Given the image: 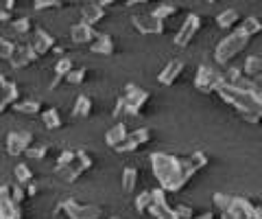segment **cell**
Masks as SVG:
<instances>
[{
    "mask_svg": "<svg viewBox=\"0 0 262 219\" xmlns=\"http://www.w3.org/2000/svg\"><path fill=\"white\" fill-rule=\"evenodd\" d=\"M85 79H88V68H83V66L77 68V66H75V68L68 72V77H66V84H70V86H81Z\"/></svg>",
    "mask_w": 262,
    "mask_h": 219,
    "instance_id": "obj_36",
    "label": "cell"
},
{
    "mask_svg": "<svg viewBox=\"0 0 262 219\" xmlns=\"http://www.w3.org/2000/svg\"><path fill=\"white\" fill-rule=\"evenodd\" d=\"M72 68H75V59L68 57V55H63V57L57 59L55 68H53L55 77H53V84H51V88H57V86H59V81H66V77H68V72H70Z\"/></svg>",
    "mask_w": 262,
    "mask_h": 219,
    "instance_id": "obj_22",
    "label": "cell"
},
{
    "mask_svg": "<svg viewBox=\"0 0 262 219\" xmlns=\"http://www.w3.org/2000/svg\"><path fill=\"white\" fill-rule=\"evenodd\" d=\"M151 202H153V189H146V191H142L140 195L136 197L134 206H136V210H138L140 215H146V210H149Z\"/></svg>",
    "mask_w": 262,
    "mask_h": 219,
    "instance_id": "obj_32",
    "label": "cell"
},
{
    "mask_svg": "<svg viewBox=\"0 0 262 219\" xmlns=\"http://www.w3.org/2000/svg\"><path fill=\"white\" fill-rule=\"evenodd\" d=\"M0 219H13V217H9L7 213H3V210H0Z\"/></svg>",
    "mask_w": 262,
    "mask_h": 219,
    "instance_id": "obj_52",
    "label": "cell"
},
{
    "mask_svg": "<svg viewBox=\"0 0 262 219\" xmlns=\"http://www.w3.org/2000/svg\"><path fill=\"white\" fill-rule=\"evenodd\" d=\"M212 202L219 210V219H258V208L245 197L227 195V193H214Z\"/></svg>",
    "mask_w": 262,
    "mask_h": 219,
    "instance_id": "obj_3",
    "label": "cell"
},
{
    "mask_svg": "<svg viewBox=\"0 0 262 219\" xmlns=\"http://www.w3.org/2000/svg\"><path fill=\"white\" fill-rule=\"evenodd\" d=\"M149 143H151V129L149 127H138V129H134V132H129L127 138L122 141L114 151L116 153H134V151H138L140 147H144V145H149Z\"/></svg>",
    "mask_w": 262,
    "mask_h": 219,
    "instance_id": "obj_13",
    "label": "cell"
},
{
    "mask_svg": "<svg viewBox=\"0 0 262 219\" xmlns=\"http://www.w3.org/2000/svg\"><path fill=\"white\" fill-rule=\"evenodd\" d=\"M11 22V11H7L5 7L0 9V24H9Z\"/></svg>",
    "mask_w": 262,
    "mask_h": 219,
    "instance_id": "obj_45",
    "label": "cell"
},
{
    "mask_svg": "<svg viewBox=\"0 0 262 219\" xmlns=\"http://www.w3.org/2000/svg\"><path fill=\"white\" fill-rule=\"evenodd\" d=\"M258 219H262V208H258Z\"/></svg>",
    "mask_w": 262,
    "mask_h": 219,
    "instance_id": "obj_53",
    "label": "cell"
},
{
    "mask_svg": "<svg viewBox=\"0 0 262 219\" xmlns=\"http://www.w3.org/2000/svg\"><path fill=\"white\" fill-rule=\"evenodd\" d=\"M127 134H129L127 125L118 121V123H114V125L107 129V132H105V145H107L110 149H116L118 145L127 138Z\"/></svg>",
    "mask_w": 262,
    "mask_h": 219,
    "instance_id": "obj_21",
    "label": "cell"
},
{
    "mask_svg": "<svg viewBox=\"0 0 262 219\" xmlns=\"http://www.w3.org/2000/svg\"><path fill=\"white\" fill-rule=\"evenodd\" d=\"M125 112H127V103H125V96H118L116 103H114V110H112V116L114 118H120V116H125Z\"/></svg>",
    "mask_w": 262,
    "mask_h": 219,
    "instance_id": "obj_41",
    "label": "cell"
},
{
    "mask_svg": "<svg viewBox=\"0 0 262 219\" xmlns=\"http://www.w3.org/2000/svg\"><path fill=\"white\" fill-rule=\"evenodd\" d=\"M206 3H210V5H212V3H219V0H206Z\"/></svg>",
    "mask_w": 262,
    "mask_h": 219,
    "instance_id": "obj_54",
    "label": "cell"
},
{
    "mask_svg": "<svg viewBox=\"0 0 262 219\" xmlns=\"http://www.w3.org/2000/svg\"><path fill=\"white\" fill-rule=\"evenodd\" d=\"M15 46H18V42H15V39L0 35V59L9 62V59H11V55L15 53Z\"/></svg>",
    "mask_w": 262,
    "mask_h": 219,
    "instance_id": "obj_34",
    "label": "cell"
},
{
    "mask_svg": "<svg viewBox=\"0 0 262 219\" xmlns=\"http://www.w3.org/2000/svg\"><path fill=\"white\" fill-rule=\"evenodd\" d=\"M24 156L31 158V160H44L48 156V145H31Z\"/></svg>",
    "mask_w": 262,
    "mask_h": 219,
    "instance_id": "obj_37",
    "label": "cell"
},
{
    "mask_svg": "<svg viewBox=\"0 0 262 219\" xmlns=\"http://www.w3.org/2000/svg\"><path fill=\"white\" fill-rule=\"evenodd\" d=\"M105 13H107V9L105 7H101L94 0V3H88L81 7V20H83L85 24H90V27H96V24H101Z\"/></svg>",
    "mask_w": 262,
    "mask_h": 219,
    "instance_id": "obj_19",
    "label": "cell"
},
{
    "mask_svg": "<svg viewBox=\"0 0 262 219\" xmlns=\"http://www.w3.org/2000/svg\"><path fill=\"white\" fill-rule=\"evenodd\" d=\"M114 51H116V44H114V37L107 35V33H98L94 42L90 44V53L103 55V57H107V55H114Z\"/></svg>",
    "mask_w": 262,
    "mask_h": 219,
    "instance_id": "obj_20",
    "label": "cell"
},
{
    "mask_svg": "<svg viewBox=\"0 0 262 219\" xmlns=\"http://www.w3.org/2000/svg\"><path fill=\"white\" fill-rule=\"evenodd\" d=\"M223 72L216 70L214 66H210V64H201L199 68H196V77H194V88L203 94H212L216 92V88L223 84Z\"/></svg>",
    "mask_w": 262,
    "mask_h": 219,
    "instance_id": "obj_5",
    "label": "cell"
},
{
    "mask_svg": "<svg viewBox=\"0 0 262 219\" xmlns=\"http://www.w3.org/2000/svg\"><path fill=\"white\" fill-rule=\"evenodd\" d=\"M9 31H11V39H15V42H29L35 29H33L31 18H15L9 22Z\"/></svg>",
    "mask_w": 262,
    "mask_h": 219,
    "instance_id": "obj_18",
    "label": "cell"
},
{
    "mask_svg": "<svg viewBox=\"0 0 262 219\" xmlns=\"http://www.w3.org/2000/svg\"><path fill=\"white\" fill-rule=\"evenodd\" d=\"M199 29H201V18H199V15H196V13L186 15L184 22H182V27H179V31H177V35H175V46L177 48L190 46L192 39L196 37V33H199Z\"/></svg>",
    "mask_w": 262,
    "mask_h": 219,
    "instance_id": "obj_12",
    "label": "cell"
},
{
    "mask_svg": "<svg viewBox=\"0 0 262 219\" xmlns=\"http://www.w3.org/2000/svg\"><path fill=\"white\" fill-rule=\"evenodd\" d=\"M241 24V13L238 9H225L216 15V27L223 31H234Z\"/></svg>",
    "mask_w": 262,
    "mask_h": 219,
    "instance_id": "obj_24",
    "label": "cell"
},
{
    "mask_svg": "<svg viewBox=\"0 0 262 219\" xmlns=\"http://www.w3.org/2000/svg\"><path fill=\"white\" fill-rule=\"evenodd\" d=\"M13 175H15V182L24 186V184H29L33 180V169L27 165V162H18L15 169H13Z\"/></svg>",
    "mask_w": 262,
    "mask_h": 219,
    "instance_id": "obj_31",
    "label": "cell"
},
{
    "mask_svg": "<svg viewBox=\"0 0 262 219\" xmlns=\"http://www.w3.org/2000/svg\"><path fill=\"white\" fill-rule=\"evenodd\" d=\"M131 24H134V29L140 35H162L164 29H166V22L160 20L153 11L151 13H142V15H134Z\"/></svg>",
    "mask_w": 262,
    "mask_h": 219,
    "instance_id": "obj_11",
    "label": "cell"
},
{
    "mask_svg": "<svg viewBox=\"0 0 262 219\" xmlns=\"http://www.w3.org/2000/svg\"><path fill=\"white\" fill-rule=\"evenodd\" d=\"M110 219H122V217H110Z\"/></svg>",
    "mask_w": 262,
    "mask_h": 219,
    "instance_id": "obj_55",
    "label": "cell"
},
{
    "mask_svg": "<svg viewBox=\"0 0 262 219\" xmlns=\"http://www.w3.org/2000/svg\"><path fill=\"white\" fill-rule=\"evenodd\" d=\"M136 184H138V169L136 167H125L122 169V193H131L136 191Z\"/></svg>",
    "mask_w": 262,
    "mask_h": 219,
    "instance_id": "obj_30",
    "label": "cell"
},
{
    "mask_svg": "<svg viewBox=\"0 0 262 219\" xmlns=\"http://www.w3.org/2000/svg\"><path fill=\"white\" fill-rule=\"evenodd\" d=\"M53 53L57 55V57H63V55H66V46H61V44H55Z\"/></svg>",
    "mask_w": 262,
    "mask_h": 219,
    "instance_id": "obj_47",
    "label": "cell"
},
{
    "mask_svg": "<svg viewBox=\"0 0 262 219\" xmlns=\"http://www.w3.org/2000/svg\"><path fill=\"white\" fill-rule=\"evenodd\" d=\"M175 213H177L179 219H192V217H194L192 206H188V204H177V206H175Z\"/></svg>",
    "mask_w": 262,
    "mask_h": 219,
    "instance_id": "obj_42",
    "label": "cell"
},
{
    "mask_svg": "<svg viewBox=\"0 0 262 219\" xmlns=\"http://www.w3.org/2000/svg\"><path fill=\"white\" fill-rule=\"evenodd\" d=\"M216 94L221 101H225L227 105L238 112L241 118H245L247 123H262V96L258 92H251V90H241L232 84L223 81L219 88H216Z\"/></svg>",
    "mask_w": 262,
    "mask_h": 219,
    "instance_id": "obj_2",
    "label": "cell"
},
{
    "mask_svg": "<svg viewBox=\"0 0 262 219\" xmlns=\"http://www.w3.org/2000/svg\"><path fill=\"white\" fill-rule=\"evenodd\" d=\"M57 7H61V0H33V9L35 11L57 9Z\"/></svg>",
    "mask_w": 262,
    "mask_h": 219,
    "instance_id": "obj_40",
    "label": "cell"
},
{
    "mask_svg": "<svg viewBox=\"0 0 262 219\" xmlns=\"http://www.w3.org/2000/svg\"><path fill=\"white\" fill-rule=\"evenodd\" d=\"M59 210L68 217V219H101L103 217V210L98 206H92V204H81L77 200H63L59 204Z\"/></svg>",
    "mask_w": 262,
    "mask_h": 219,
    "instance_id": "obj_7",
    "label": "cell"
},
{
    "mask_svg": "<svg viewBox=\"0 0 262 219\" xmlns=\"http://www.w3.org/2000/svg\"><path fill=\"white\" fill-rule=\"evenodd\" d=\"M92 114V99L88 94H79L75 99V105H72V118L85 121Z\"/></svg>",
    "mask_w": 262,
    "mask_h": 219,
    "instance_id": "obj_25",
    "label": "cell"
},
{
    "mask_svg": "<svg viewBox=\"0 0 262 219\" xmlns=\"http://www.w3.org/2000/svg\"><path fill=\"white\" fill-rule=\"evenodd\" d=\"M96 3L101 5V7H105V9H107V7H114V5H118L120 0H96Z\"/></svg>",
    "mask_w": 262,
    "mask_h": 219,
    "instance_id": "obj_46",
    "label": "cell"
},
{
    "mask_svg": "<svg viewBox=\"0 0 262 219\" xmlns=\"http://www.w3.org/2000/svg\"><path fill=\"white\" fill-rule=\"evenodd\" d=\"M96 27H90V24H85L83 20H79L77 24H72L70 27V39L75 44H92L96 39Z\"/></svg>",
    "mask_w": 262,
    "mask_h": 219,
    "instance_id": "obj_17",
    "label": "cell"
},
{
    "mask_svg": "<svg viewBox=\"0 0 262 219\" xmlns=\"http://www.w3.org/2000/svg\"><path fill=\"white\" fill-rule=\"evenodd\" d=\"M238 29L243 31L245 35H249V37L253 39L256 35H260V33H262V20H260V18H256V15H247V18H243V20H241Z\"/></svg>",
    "mask_w": 262,
    "mask_h": 219,
    "instance_id": "obj_28",
    "label": "cell"
},
{
    "mask_svg": "<svg viewBox=\"0 0 262 219\" xmlns=\"http://www.w3.org/2000/svg\"><path fill=\"white\" fill-rule=\"evenodd\" d=\"M241 77H245V72H243V68H238V66H232L229 64L227 66V70H223V79L227 81V84H236Z\"/></svg>",
    "mask_w": 262,
    "mask_h": 219,
    "instance_id": "obj_39",
    "label": "cell"
},
{
    "mask_svg": "<svg viewBox=\"0 0 262 219\" xmlns=\"http://www.w3.org/2000/svg\"><path fill=\"white\" fill-rule=\"evenodd\" d=\"M11 108L18 112V114H27V116H35V114H39L42 112V103L39 101H35V99H18L15 101Z\"/></svg>",
    "mask_w": 262,
    "mask_h": 219,
    "instance_id": "obj_27",
    "label": "cell"
},
{
    "mask_svg": "<svg viewBox=\"0 0 262 219\" xmlns=\"http://www.w3.org/2000/svg\"><path fill=\"white\" fill-rule=\"evenodd\" d=\"M39 118H42V125L46 129H51V132H55V129H61L63 125V118H61V112L55 108V105H51V108H46L39 112Z\"/></svg>",
    "mask_w": 262,
    "mask_h": 219,
    "instance_id": "obj_23",
    "label": "cell"
},
{
    "mask_svg": "<svg viewBox=\"0 0 262 219\" xmlns=\"http://www.w3.org/2000/svg\"><path fill=\"white\" fill-rule=\"evenodd\" d=\"M33 145V134L31 132H24V129H15V132L7 134V143H5V149H7V156L9 158H20L27 153V149Z\"/></svg>",
    "mask_w": 262,
    "mask_h": 219,
    "instance_id": "obj_9",
    "label": "cell"
},
{
    "mask_svg": "<svg viewBox=\"0 0 262 219\" xmlns=\"http://www.w3.org/2000/svg\"><path fill=\"white\" fill-rule=\"evenodd\" d=\"M149 162H151L153 177L160 189H164L166 193H179L192 180V175L196 171L208 167V156L203 151H194L186 158H177L164 151H155L151 153Z\"/></svg>",
    "mask_w": 262,
    "mask_h": 219,
    "instance_id": "obj_1",
    "label": "cell"
},
{
    "mask_svg": "<svg viewBox=\"0 0 262 219\" xmlns=\"http://www.w3.org/2000/svg\"><path fill=\"white\" fill-rule=\"evenodd\" d=\"M15 5H18V0H5V9L7 11H13Z\"/></svg>",
    "mask_w": 262,
    "mask_h": 219,
    "instance_id": "obj_48",
    "label": "cell"
},
{
    "mask_svg": "<svg viewBox=\"0 0 262 219\" xmlns=\"http://www.w3.org/2000/svg\"><path fill=\"white\" fill-rule=\"evenodd\" d=\"M39 59V55L35 53V48L31 46V42H18V46H15V53L11 55L9 59V66L13 70H22L31 66V64H35Z\"/></svg>",
    "mask_w": 262,
    "mask_h": 219,
    "instance_id": "obj_14",
    "label": "cell"
},
{
    "mask_svg": "<svg viewBox=\"0 0 262 219\" xmlns=\"http://www.w3.org/2000/svg\"><path fill=\"white\" fill-rule=\"evenodd\" d=\"M192 219H216V210H203L201 215H194Z\"/></svg>",
    "mask_w": 262,
    "mask_h": 219,
    "instance_id": "obj_44",
    "label": "cell"
},
{
    "mask_svg": "<svg viewBox=\"0 0 262 219\" xmlns=\"http://www.w3.org/2000/svg\"><path fill=\"white\" fill-rule=\"evenodd\" d=\"M253 84H256V92L262 96V75L260 77H256V79H253Z\"/></svg>",
    "mask_w": 262,
    "mask_h": 219,
    "instance_id": "obj_49",
    "label": "cell"
},
{
    "mask_svg": "<svg viewBox=\"0 0 262 219\" xmlns=\"http://www.w3.org/2000/svg\"><path fill=\"white\" fill-rule=\"evenodd\" d=\"M144 3H151V0H127V5H144Z\"/></svg>",
    "mask_w": 262,
    "mask_h": 219,
    "instance_id": "obj_51",
    "label": "cell"
},
{
    "mask_svg": "<svg viewBox=\"0 0 262 219\" xmlns=\"http://www.w3.org/2000/svg\"><path fill=\"white\" fill-rule=\"evenodd\" d=\"M184 68H186V62H182V59H170L166 66L160 70L158 81H160L162 86H175V84H177V79L182 77Z\"/></svg>",
    "mask_w": 262,
    "mask_h": 219,
    "instance_id": "obj_16",
    "label": "cell"
},
{
    "mask_svg": "<svg viewBox=\"0 0 262 219\" xmlns=\"http://www.w3.org/2000/svg\"><path fill=\"white\" fill-rule=\"evenodd\" d=\"M7 84H9V79H7L5 75H0V92H3V88H5Z\"/></svg>",
    "mask_w": 262,
    "mask_h": 219,
    "instance_id": "obj_50",
    "label": "cell"
},
{
    "mask_svg": "<svg viewBox=\"0 0 262 219\" xmlns=\"http://www.w3.org/2000/svg\"><path fill=\"white\" fill-rule=\"evenodd\" d=\"M31 46L35 48V53L39 55V57H44V55H48V53H53V48H55V44H57V39H55V35H51L48 31H44V29H35L33 31V35H31Z\"/></svg>",
    "mask_w": 262,
    "mask_h": 219,
    "instance_id": "obj_15",
    "label": "cell"
},
{
    "mask_svg": "<svg viewBox=\"0 0 262 219\" xmlns=\"http://www.w3.org/2000/svg\"><path fill=\"white\" fill-rule=\"evenodd\" d=\"M9 195H11V200H13V204H18V206H22V202L27 200V189H24L22 184H18V182H13L11 186H9Z\"/></svg>",
    "mask_w": 262,
    "mask_h": 219,
    "instance_id": "obj_38",
    "label": "cell"
},
{
    "mask_svg": "<svg viewBox=\"0 0 262 219\" xmlns=\"http://www.w3.org/2000/svg\"><path fill=\"white\" fill-rule=\"evenodd\" d=\"M18 99H20L18 86H15L13 81H9V84L3 88V92H0V114H5V110H9Z\"/></svg>",
    "mask_w": 262,
    "mask_h": 219,
    "instance_id": "obj_26",
    "label": "cell"
},
{
    "mask_svg": "<svg viewBox=\"0 0 262 219\" xmlns=\"http://www.w3.org/2000/svg\"><path fill=\"white\" fill-rule=\"evenodd\" d=\"M251 42V37L249 35H245L243 31L236 27L232 33L225 35L221 42L216 44V51H214V59L221 64V66H229L238 55L247 48V44Z\"/></svg>",
    "mask_w": 262,
    "mask_h": 219,
    "instance_id": "obj_4",
    "label": "cell"
},
{
    "mask_svg": "<svg viewBox=\"0 0 262 219\" xmlns=\"http://www.w3.org/2000/svg\"><path fill=\"white\" fill-rule=\"evenodd\" d=\"M92 165H94V162H92V158H90V153L83 151V149H79L77 156H75V160H72L66 169H61V171L57 173V175H59L63 182L72 184V182H77L85 171H90V169H92Z\"/></svg>",
    "mask_w": 262,
    "mask_h": 219,
    "instance_id": "obj_8",
    "label": "cell"
},
{
    "mask_svg": "<svg viewBox=\"0 0 262 219\" xmlns=\"http://www.w3.org/2000/svg\"><path fill=\"white\" fill-rule=\"evenodd\" d=\"M146 215H151L155 219H179L177 213H175V206L168 204L166 191L160 189V186L153 189V202H151L149 210H146Z\"/></svg>",
    "mask_w": 262,
    "mask_h": 219,
    "instance_id": "obj_10",
    "label": "cell"
},
{
    "mask_svg": "<svg viewBox=\"0 0 262 219\" xmlns=\"http://www.w3.org/2000/svg\"><path fill=\"white\" fill-rule=\"evenodd\" d=\"M24 189H27V197H35L37 191H39V186H37L35 180H31L29 184H24Z\"/></svg>",
    "mask_w": 262,
    "mask_h": 219,
    "instance_id": "obj_43",
    "label": "cell"
},
{
    "mask_svg": "<svg viewBox=\"0 0 262 219\" xmlns=\"http://www.w3.org/2000/svg\"><path fill=\"white\" fill-rule=\"evenodd\" d=\"M179 11H182V9H179L177 5H173V3H162V5H158V7L153 9V13L158 15L160 20H164V22H166L168 18H173V15L179 13Z\"/></svg>",
    "mask_w": 262,
    "mask_h": 219,
    "instance_id": "obj_33",
    "label": "cell"
},
{
    "mask_svg": "<svg viewBox=\"0 0 262 219\" xmlns=\"http://www.w3.org/2000/svg\"><path fill=\"white\" fill-rule=\"evenodd\" d=\"M243 72H245V77H251V79L260 77L262 75V55H249L243 64Z\"/></svg>",
    "mask_w": 262,
    "mask_h": 219,
    "instance_id": "obj_29",
    "label": "cell"
},
{
    "mask_svg": "<svg viewBox=\"0 0 262 219\" xmlns=\"http://www.w3.org/2000/svg\"><path fill=\"white\" fill-rule=\"evenodd\" d=\"M75 156H77V151H75V149H63L59 156H57V160H55V173H59L61 169L68 167L70 162L75 160Z\"/></svg>",
    "mask_w": 262,
    "mask_h": 219,
    "instance_id": "obj_35",
    "label": "cell"
},
{
    "mask_svg": "<svg viewBox=\"0 0 262 219\" xmlns=\"http://www.w3.org/2000/svg\"><path fill=\"white\" fill-rule=\"evenodd\" d=\"M122 96H125V103H127L125 116H131V118L140 116L142 110H144V105L149 103V99H151V94L146 92V90H142V88H138L136 84H127Z\"/></svg>",
    "mask_w": 262,
    "mask_h": 219,
    "instance_id": "obj_6",
    "label": "cell"
}]
</instances>
